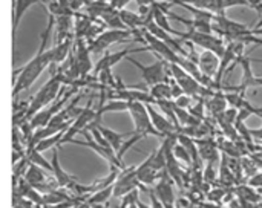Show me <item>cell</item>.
<instances>
[{
  "mask_svg": "<svg viewBox=\"0 0 262 208\" xmlns=\"http://www.w3.org/2000/svg\"><path fill=\"white\" fill-rule=\"evenodd\" d=\"M55 23V17L49 15V21H48V28L41 35V43L38 48V52L35 54V57L28 61L25 66H21L20 69H15V78H14V87H12V97L15 98L18 94H21L23 90L29 89L35 80L40 77V74L51 64L54 63V48L48 49V40H49V31L52 28V25Z\"/></svg>",
  "mask_w": 262,
  "mask_h": 208,
  "instance_id": "obj_1",
  "label": "cell"
},
{
  "mask_svg": "<svg viewBox=\"0 0 262 208\" xmlns=\"http://www.w3.org/2000/svg\"><path fill=\"white\" fill-rule=\"evenodd\" d=\"M63 83H64V75L60 74V72H55L40 87V90L35 94V97H32L31 101L28 103V109H26V113H25V120L29 121L37 112H40L45 107H48L49 104H52L61 95V92H63Z\"/></svg>",
  "mask_w": 262,
  "mask_h": 208,
  "instance_id": "obj_2",
  "label": "cell"
},
{
  "mask_svg": "<svg viewBox=\"0 0 262 208\" xmlns=\"http://www.w3.org/2000/svg\"><path fill=\"white\" fill-rule=\"evenodd\" d=\"M169 69L172 72V77L175 80V83L183 89V92L192 98H210L216 90L210 89V87H204L201 86L192 75H189L183 67H180L175 63H169Z\"/></svg>",
  "mask_w": 262,
  "mask_h": 208,
  "instance_id": "obj_3",
  "label": "cell"
},
{
  "mask_svg": "<svg viewBox=\"0 0 262 208\" xmlns=\"http://www.w3.org/2000/svg\"><path fill=\"white\" fill-rule=\"evenodd\" d=\"M127 112H129L130 117H132V121H134L135 133H137V135H141L143 138H144L146 135L160 136V133H158V132L154 129V126H152V121H150V117H149V112H147L146 104L138 103V101L127 103Z\"/></svg>",
  "mask_w": 262,
  "mask_h": 208,
  "instance_id": "obj_4",
  "label": "cell"
},
{
  "mask_svg": "<svg viewBox=\"0 0 262 208\" xmlns=\"http://www.w3.org/2000/svg\"><path fill=\"white\" fill-rule=\"evenodd\" d=\"M132 35H134V32L129 29H109V31L98 34L94 40H91L88 44V49L92 54L104 52L109 46L120 43V41H126Z\"/></svg>",
  "mask_w": 262,
  "mask_h": 208,
  "instance_id": "obj_5",
  "label": "cell"
},
{
  "mask_svg": "<svg viewBox=\"0 0 262 208\" xmlns=\"http://www.w3.org/2000/svg\"><path fill=\"white\" fill-rule=\"evenodd\" d=\"M183 40H187L192 44H196V46L203 48L204 51H212L220 58H221V55L226 51L224 40L221 37H218V35H213V34H204V32H198V31L189 29L187 32H184Z\"/></svg>",
  "mask_w": 262,
  "mask_h": 208,
  "instance_id": "obj_6",
  "label": "cell"
},
{
  "mask_svg": "<svg viewBox=\"0 0 262 208\" xmlns=\"http://www.w3.org/2000/svg\"><path fill=\"white\" fill-rule=\"evenodd\" d=\"M134 66H137L138 69H140V72H141V77H143V80L146 81V84L147 86H155V84H158V83H164V81H167V67H169V63L166 61V60H163V58H160L157 63H154V64H149V66H144V64H141L138 60H135V58H127Z\"/></svg>",
  "mask_w": 262,
  "mask_h": 208,
  "instance_id": "obj_7",
  "label": "cell"
},
{
  "mask_svg": "<svg viewBox=\"0 0 262 208\" xmlns=\"http://www.w3.org/2000/svg\"><path fill=\"white\" fill-rule=\"evenodd\" d=\"M74 92H75V89H72V90H68V92H64L61 97H58L49 107H45L43 110H40V112H37L31 120H29V124H31V129L32 130H37V129H43V127H46L48 126V123L63 109V106L69 101V98L74 95Z\"/></svg>",
  "mask_w": 262,
  "mask_h": 208,
  "instance_id": "obj_8",
  "label": "cell"
},
{
  "mask_svg": "<svg viewBox=\"0 0 262 208\" xmlns=\"http://www.w3.org/2000/svg\"><path fill=\"white\" fill-rule=\"evenodd\" d=\"M164 2H169V3H186L189 6H193V8L203 9V11H209L212 14H224V11L227 8L238 6V5H247L246 0H164Z\"/></svg>",
  "mask_w": 262,
  "mask_h": 208,
  "instance_id": "obj_9",
  "label": "cell"
},
{
  "mask_svg": "<svg viewBox=\"0 0 262 208\" xmlns=\"http://www.w3.org/2000/svg\"><path fill=\"white\" fill-rule=\"evenodd\" d=\"M140 181L137 179V175H135V167H130V169H124L120 172L117 181L114 182V193L112 196L115 198H123L126 196L127 193L137 190L140 187Z\"/></svg>",
  "mask_w": 262,
  "mask_h": 208,
  "instance_id": "obj_10",
  "label": "cell"
},
{
  "mask_svg": "<svg viewBox=\"0 0 262 208\" xmlns=\"http://www.w3.org/2000/svg\"><path fill=\"white\" fill-rule=\"evenodd\" d=\"M154 195L157 196V199L164 205H175V193H173V181L170 179V176L167 175L166 170L161 172L160 181L155 184V189L152 190Z\"/></svg>",
  "mask_w": 262,
  "mask_h": 208,
  "instance_id": "obj_11",
  "label": "cell"
},
{
  "mask_svg": "<svg viewBox=\"0 0 262 208\" xmlns=\"http://www.w3.org/2000/svg\"><path fill=\"white\" fill-rule=\"evenodd\" d=\"M143 51H149L147 46L144 48H137V49H123V51H117V52H107L94 67V74H100L103 71H111L118 61H123L126 57H129L134 52H143Z\"/></svg>",
  "mask_w": 262,
  "mask_h": 208,
  "instance_id": "obj_12",
  "label": "cell"
},
{
  "mask_svg": "<svg viewBox=\"0 0 262 208\" xmlns=\"http://www.w3.org/2000/svg\"><path fill=\"white\" fill-rule=\"evenodd\" d=\"M196 64H198L200 72H201L204 77L213 80V78L216 77V74H218L220 57H218L216 54H213L212 51H203V52L198 55Z\"/></svg>",
  "mask_w": 262,
  "mask_h": 208,
  "instance_id": "obj_13",
  "label": "cell"
},
{
  "mask_svg": "<svg viewBox=\"0 0 262 208\" xmlns=\"http://www.w3.org/2000/svg\"><path fill=\"white\" fill-rule=\"evenodd\" d=\"M146 107H147V112H149L152 126H154V129L160 133L161 138H166V136H169V135L178 133V132H177V127H175L164 115H161L160 112H157V110L154 109V104H146Z\"/></svg>",
  "mask_w": 262,
  "mask_h": 208,
  "instance_id": "obj_14",
  "label": "cell"
},
{
  "mask_svg": "<svg viewBox=\"0 0 262 208\" xmlns=\"http://www.w3.org/2000/svg\"><path fill=\"white\" fill-rule=\"evenodd\" d=\"M135 175H137V179L140 181V184H144V186H154L155 181L161 176V173L158 170H155L150 155L143 164L135 167Z\"/></svg>",
  "mask_w": 262,
  "mask_h": 208,
  "instance_id": "obj_15",
  "label": "cell"
},
{
  "mask_svg": "<svg viewBox=\"0 0 262 208\" xmlns=\"http://www.w3.org/2000/svg\"><path fill=\"white\" fill-rule=\"evenodd\" d=\"M52 159H51V166H52V173H54V178H55V182L58 187L61 189H71L77 181L74 176L68 175L61 166H60V161H58V150L57 149H52Z\"/></svg>",
  "mask_w": 262,
  "mask_h": 208,
  "instance_id": "obj_16",
  "label": "cell"
},
{
  "mask_svg": "<svg viewBox=\"0 0 262 208\" xmlns=\"http://www.w3.org/2000/svg\"><path fill=\"white\" fill-rule=\"evenodd\" d=\"M40 3L38 0H14V11H12V52H14V48H15V35H17V31H18V26H20V21H21V17L25 15V12L32 6V5H37Z\"/></svg>",
  "mask_w": 262,
  "mask_h": 208,
  "instance_id": "obj_17",
  "label": "cell"
},
{
  "mask_svg": "<svg viewBox=\"0 0 262 208\" xmlns=\"http://www.w3.org/2000/svg\"><path fill=\"white\" fill-rule=\"evenodd\" d=\"M195 144L198 146V153L201 161H207V163H215L220 156V150L218 146L213 140L206 138V140H198L195 141Z\"/></svg>",
  "mask_w": 262,
  "mask_h": 208,
  "instance_id": "obj_18",
  "label": "cell"
},
{
  "mask_svg": "<svg viewBox=\"0 0 262 208\" xmlns=\"http://www.w3.org/2000/svg\"><path fill=\"white\" fill-rule=\"evenodd\" d=\"M89 127H95V129L103 135V138H104V140L107 141V144L112 147V150L115 152V155L118 153V150L121 149L123 143L126 141L124 136H123L121 133H117V132H114V130H111V129L104 127L103 124H91ZM89 127H88V129H89Z\"/></svg>",
  "mask_w": 262,
  "mask_h": 208,
  "instance_id": "obj_19",
  "label": "cell"
},
{
  "mask_svg": "<svg viewBox=\"0 0 262 208\" xmlns=\"http://www.w3.org/2000/svg\"><path fill=\"white\" fill-rule=\"evenodd\" d=\"M206 107L212 112L213 117H218L221 113H224L227 110V101L224 97L223 90H216L207 101H206Z\"/></svg>",
  "mask_w": 262,
  "mask_h": 208,
  "instance_id": "obj_20",
  "label": "cell"
},
{
  "mask_svg": "<svg viewBox=\"0 0 262 208\" xmlns=\"http://www.w3.org/2000/svg\"><path fill=\"white\" fill-rule=\"evenodd\" d=\"M233 193L238 199H244L250 204H255L258 205L259 202H262V195L259 192H256L253 187H250L249 184L247 186H236L233 189Z\"/></svg>",
  "mask_w": 262,
  "mask_h": 208,
  "instance_id": "obj_21",
  "label": "cell"
},
{
  "mask_svg": "<svg viewBox=\"0 0 262 208\" xmlns=\"http://www.w3.org/2000/svg\"><path fill=\"white\" fill-rule=\"evenodd\" d=\"M150 97L158 101V100H172V89H170V83L164 81V83H158L155 86L150 87L149 90Z\"/></svg>",
  "mask_w": 262,
  "mask_h": 208,
  "instance_id": "obj_22",
  "label": "cell"
},
{
  "mask_svg": "<svg viewBox=\"0 0 262 208\" xmlns=\"http://www.w3.org/2000/svg\"><path fill=\"white\" fill-rule=\"evenodd\" d=\"M26 158L29 159V163H31V164H35L37 167H40V169H43V170H49V172H52V166H51V163H49V161H46V159L41 156V153H40V152H37L35 149H26Z\"/></svg>",
  "mask_w": 262,
  "mask_h": 208,
  "instance_id": "obj_23",
  "label": "cell"
},
{
  "mask_svg": "<svg viewBox=\"0 0 262 208\" xmlns=\"http://www.w3.org/2000/svg\"><path fill=\"white\" fill-rule=\"evenodd\" d=\"M172 153H173V156H175V159L177 161H183L184 164H187L189 167H192V159H190V155H189V152L180 144V143H177L175 146H173V150H172Z\"/></svg>",
  "mask_w": 262,
  "mask_h": 208,
  "instance_id": "obj_24",
  "label": "cell"
},
{
  "mask_svg": "<svg viewBox=\"0 0 262 208\" xmlns=\"http://www.w3.org/2000/svg\"><path fill=\"white\" fill-rule=\"evenodd\" d=\"M141 138H143L141 135H137V133H134V136H130L127 141H124V143H123L121 149H120V150H118V153H117V159H118L121 164H123V156L127 153V150H129L132 146H135V144H137V143H138Z\"/></svg>",
  "mask_w": 262,
  "mask_h": 208,
  "instance_id": "obj_25",
  "label": "cell"
},
{
  "mask_svg": "<svg viewBox=\"0 0 262 208\" xmlns=\"http://www.w3.org/2000/svg\"><path fill=\"white\" fill-rule=\"evenodd\" d=\"M227 190L229 189H223V187L210 189V192L206 196H207L209 202H212V204H221L223 199H224V196H226V193H227Z\"/></svg>",
  "mask_w": 262,
  "mask_h": 208,
  "instance_id": "obj_26",
  "label": "cell"
},
{
  "mask_svg": "<svg viewBox=\"0 0 262 208\" xmlns=\"http://www.w3.org/2000/svg\"><path fill=\"white\" fill-rule=\"evenodd\" d=\"M241 167H243V173H246L247 178H252L255 173H258V164L255 163V159H249V158H243L241 159Z\"/></svg>",
  "mask_w": 262,
  "mask_h": 208,
  "instance_id": "obj_27",
  "label": "cell"
},
{
  "mask_svg": "<svg viewBox=\"0 0 262 208\" xmlns=\"http://www.w3.org/2000/svg\"><path fill=\"white\" fill-rule=\"evenodd\" d=\"M204 107H206V100L204 98H200L198 103L195 106H190L189 107V113L195 118H200L203 120L204 118Z\"/></svg>",
  "mask_w": 262,
  "mask_h": 208,
  "instance_id": "obj_28",
  "label": "cell"
},
{
  "mask_svg": "<svg viewBox=\"0 0 262 208\" xmlns=\"http://www.w3.org/2000/svg\"><path fill=\"white\" fill-rule=\"evenodd\" d=\"M192 101H193V98L192 97H189V95H186V94H183L181 97H178V98H175L173 100V104L177 106V107H180V109H189L190 106H192Z\"/></svg>",
  "mask_w": 262,
  "mask_h": 208,
  "instance_id": "obj_29",
  "label": "cell"
},
{
  "mask_svg": "<svg viewBox=\"0 0 262 208\" xmlns=\"http://www.w3.org/2000/svg\"><path fill=\"white\" fill-rule=\"evenodd\" d=\"M249 186L253 187V189L262 187V172H258V173H255L252 178H249Z\"/></svg>",
  "mask_w": 262,
  "mask_h": 208,
  "instance_id": "obj_30",
  "label": "cell"
},
{
  "mask_svg": "<svg viewBox=\"0 0 262 208\" xmlns=\"http://www.w3.org/2000/svg\"><path fill=\"white\" fill-rule=\"evenodd\" d=\"M130 0H109V6L115 11H121Z\"/></svg>",
  "mask_w": 262,
  "mask_h": 208,
  "instance_id": "obj_31",
  "label": "cell"
},
{
  "mask_svg": "<svg viewBox=\"0 0 262 208\" xmlns=\"http://www.w3.org/2000/svg\"><path fill=\"white\" fill-rule=\"evenodd\" d=\"M246 2L250 8H255L256 11H259L262 14V0H246Z\"/></svg>",
  "mask_w": 262,
  "mask_h": 208,
  "instance_id": "obj_32",
  "label": "cell"
},
{
  "mask_svg": "<svg viewBox=\"0 0 262 208\" xmlns=\"http://www.w3.org/2000/svg\"><path fill=\"white\" fill-rule=\"evenodd\" d=\"M149 195H150V202H152V208H164V205L157 199V196L154 195V192H149Z\"/></svg>",
  "mask_w": 262,
  "mask_h": 208,
  "instance_id": "obj_33",
  "label": "cell"
},
{
  "mask_svg": "<svg viewBox=\"0 0 262 208\" xmlns=\"http://www.w3.org/2000/svg\"><path fill=\"white\" fill-rule=\"evenodd\" d=\"M200 208H227L221 204H212V202H201L200 204Z\"/></svg>",
  "mask_w": 262,
  "mask_h": 208,
  "instance_id": "obj_34",
  "label": "cell"
},
{
  "mask_svg": "<svg viewBox=\"0 0 262 208\" xmlns=\"http://www.w3.org/2000/svg\"><path fill=\"white\" fill-rule=\"evenodd\" d=\"M68 2H69L71 9H77L78 8V0H68Z\"/></svg>",
  "mask_w": 262,
  "mask_h": 208,
  "instance_id": "obj_35",
  "label": "cell"
},
{
  "mask_svg": "<svg viewBox=\"0 0 262 208\" xmlns=\"http://www.w3.org/2000/svg\"><path fill=\"white\" fill-rule=\"evenodd\" d=\"M252 35H262V28H258V29H252Z\"/></svg>",
  "mask_w": 262,
  "mask_h": 208,
  "instance_id": "obj_36",
  "label": "cell"
},
{
  "mask_svg": "<svg viewBox=\"0 0 262 208\" xmlns=\"http://www.w3.org/2000/svg\"><path fill=\"white\" fill-rule=\"evenodd\" d=\"M137 205H138V208H152L150 205H147V204H144V202H141L140 199H138V202H137Z\"/></svg>",
  "mask_w": 262,
  "mask_h": 208,
  "instance_id": "obj_37",
  "label": "cell"
},
{
  "mask_svg": "<svg viewBox=\"0 0 262 208\" xmlns=\"http://www.w3.org/2000/svg\"><path fill=\"white\" fill-rule=\"evenodd\" d=\"M38 2H40V3H41V5H45V8H46V9H48V8H49V5H51V2H52V0H38Z\"/></svg>",
  "mask_w": 262,
  "mask_h": 208,
  "instance_id": "obj_38",
  "label": "cell"
},
{
  "mask_svg": "<svg viewBox=\"0 0 262 208\" xmlns=\"http://www.w3.org/2000/svg\"><path fill=\"white\" fill-rule=\"evenodd\" d=\"M255 86H262V77H255Z\"/></svg>",
  "mask_w": 262,
  "mask_h": 208,
  "instance_id": "obj_39",
  "label": "cell"
},
{
  "mask_svg": "<svg viewBox=\"0 0 262 208\" xmlns=\"http://www.w3.org/2000/svg\"><path fill=\"white\" fill-rule=\"evenodd\" d=\"M255 115H262V106L258 107V109H255Z\"/></svg>",
  "mask_w": 262,
  "mask_h": 208,
  "instance_id": "obj_40",
  "label": "cell"
},
{
  "mask_svg": "<svg viewBox=\"0 0 262 208\" xmlns=\"http://www.w3.org/2000/svg\"><path fill=\"white\" fill-rule=\"evenodd\" d=\"M250 61H258V63H262V58H256V60H250Z\"/></svg>",
  "mask_w": 262,
  "mask_h": 208,
  "instance_id": "obj_41",
  "label": "cell"
}]
</instances>
